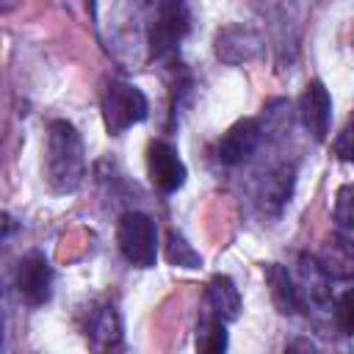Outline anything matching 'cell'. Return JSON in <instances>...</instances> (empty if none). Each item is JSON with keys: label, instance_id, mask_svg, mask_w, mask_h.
<instances>
[{"label": "cell", "instance_id": "1", "mask_svg": "<svg viewBox=\"0 0 354 354\" xmlns=\"http://www.w3.org/2000/svg\"><path fill=\"white\" fill-rule=\"evenodd\" d=\"M44 177L55 194H72L80 188L86 177V152L80 133L72 122L55 119L47 127V155H44Z\"/></svg>", "mask_w": 354, "mask_h": 354}, {"label": "cell", "instance_id": "2", "mask_svg": "<svg viewBox=\"0 0 354 354\" xmlns=\"http://www.w3.org/2000/svg\"><path fill=\"white\" fill-rule=\"evenodd\" d=\"M116 243H119V252L122 257L136 266V268H149L155 266V257H158V230H155V221L144 213H124L119 218V227H116Z\"/></svg>", "mask_w": 354, "mask_h": 354}, {"label": "cell", "instance_id": "3", "mask_svg": "<svg viewBox=\"0 0 354 354\" xmlns=\"http://www.w3.org/2000/svg\"><path fill=\"white\" fill-rule=\"evenodd\" d=\"M147 119V97L141 94V88L113 80L105 86L102 91V122L105 130L111 136L124 133L127 127L138 124Z\"/></svg>", "mask_w": 354, "mask_h": 354}, {"label": "cell", "instance_id": "4", "mask_svg": "<svg viewBox=\"0 0 354 354\" xmlns=\"http://www.w3.org/2000/svg\"><path fill=\"white\" fill-rule=\"evenodd\" d=\"M188 8L183 0H163L158 19L149 30V53L152 58H169L180 47L188 33Z\"/></svg>", "mask_w": 354, "mask_h": 354}, {"label": "cell", "instance_id": "5", "mask_svg": "<svg viewBox=\"0 0 354 354\" xmlns=\"http://www.w3.org/2000/svg\"><path fill=\"white\" fill-rule=\"evenodd\" d=\"M14 285H17L19 299L30 307H39V304L50 301V296H53V268H50L47 257L39 254V252L25 254L17 263Z\"/></svg>", "mask_w": 354, "mask_h": 354}, {"label": "cell", "instance_id": "6", "mask_svg": "<svg viewBox=\"0 0 354 354\" xmlns=\"http://www.w3.org/2000/svg\"><path fill=\"white\" fill-rule=\"evenodd\" d=\"M147 171L152 185L160 188L163 194H171L185 183V163L180 160L177 149L169 141H152L147 147Z\"/></svg>", "mask_w": 354, "mask_h": 354}, {"label": "cell", "instance_id": "7", "mask_svg": "<svg viewBox=\"0 0 354 354\" xmlns=\"http://www.w3.org/2000/svg\"><path fill=\"white\" fill-rule=\"evenodd\" d=\"M260 138H263V130H260L257 119H241L216 141V149H213L216 160L224 166H238L252 158Z\"/></svg>", "mask_w": 354, "mask_h": 354}, {"label": "cell", "instance_id": "8", "mask_svg": "<svg viewBox=\"0 0 354 354\" xmlns=\"http://www.w3.org/2000/svg\"><path fill=\"white\" fill-rule=\"evenodd\" d=\"M321 266L335 279H354V224H335L332 235L324 241Z\"/></svg>", "mask_w": 354, "mask_h": 354}, {"label": "cell", "instance_id": "9", "mask_svg": "<svg viewBox=\"0 0 354 354\" xmlns=\"http://www.w3.org/2000/svg\"><path fill=\"white\" fill-rule=\"evenodd\" d=\"M299 113H301L307 133L315 141H324L329 133V122H332V97L321 80L307 83V88L299 100Z\"/></svg>", "mask_w": 354, "mask_h": 354}, {"label": "cell", "instance_id": "10", "mask_svg": "<svg viewBox=\"0 0 354 354\" xmlns=\"http://www.w3.org/2000/svg\"><path fill=\"white\" fill-rule=\"evenodd\" d=\"M260 36L243 25H227L216 33V55L224 64H243L260 53Z\"/></svg>", "mask_w": 354, "mask_h": 354}, {"label": "cell", "instance_id": "11", "mask_svg": "<svg viewBox=\"0 0 354 354\" xmlns=\"http://www.w3.org/2000/svg\"><path fill=\"white\" fill-rule=\"evenodd\" d=\"M263 274H266V285H268L271 301H274V307H277L282 315H296V313L304 310L301 288H299V282L288 274L285 266L268 263V266H263Z\"/></svg>", "mask_w": 354, "mask_h": 354}, {"label": "cell", "instance_id": "12", "mask_svg": "<svg viewBox=\"0 0 354 354\" xmlns=\"http://www.w3.org/2000/svg\"><path fill=\"white\" fill-rule=\"evenodd\" d=\"M299 288L304 296V304L313 301L318 307H329L332 304V277L326 274V268L321 266V260L310 257V254H299Z\"/></svg>", "mask_w": 354, "mask_h": 354}, {"label": "cell", "instance_id": "13", "mask_svg": "<svg viewBox=\"0 0 354 354\" xmlns=\"http://www.w3.org/2000/svg\"><path fill=\"white\" fill-rule=\"evenodd\" d=\"M207 307L213 315H218L221 321H235L241 315V293L235 288V282L227 274H216L207 282Z\"/></svg>", "mask_w": 354, "mask_h": 354}, {"label": "cell", "instance_id": "14", "mask_svg": "<svg viewBox=\"0 0 354 354\" xmlns=\"http://www.w3.org/2000/svg\"><path fill=\"white\" fill-rule=\"evenodd\" d=\"M290 191H293V166H279L277 171H271L263 185H260V205L266 213H279L285 207V202L290 199Z\"/></svg>", "mask_w": 354, "mask_h": 354}, {"label": "cell", "instance_id": "15", "mask_svg": "<svg viewBox=\"0 0 354 354\" xmlns=\"http://www.w3.org/2000/svg\"><path fill=\"white\" fill-rule=\"evenodd\" d=\"M88 337L97 348H111L119 343L122 337V324H119V315L113 310V304H100L91 310V318H88Z\"/></svg>", "mask_w": 354, "mask_h": 354}, {"label": "cell", "instance_id": "16", "mask_svg": "<svg viewBox=\"0 0 354 354\" xmlns=\"http://www.w3.org/2000/svg\"><path fill=\"white\" fill-rule=\"evenodd\" d=\"M227 321H221L218 315H205L199 321V329H196V348L199 351H207V354H216V351H224L227 348V329H224Z\"/></svg>", "mask_w": 354, "mask_h": 354}, {"label": "cell", "instance_id": "17", "mask_svg": "<svg viewBox=\"0 0 354 354\" xmlns=\"http://www.w3.org/2000/svg\"><path fill=\"white\" fill-rule=\"evenodd\" d=\"M166 260L171 266H180V268H199L202 266L199 252L177 230H169V235H166Z\"/></svg>", "mask_w": 354, "mask_h": 354}, {"label": "cell", "instance_id": "18", "mask_svg": "<svg viewBox=\"0 0 354 354\" xmlns=\"http://www.w3.org/2000/svg\"><path fill=\"white\" fill-rule=\"evenodd\" d=\"M335 224H354V183H346L335 194Z\"/></svg>", "mask_w": 354, "mask_h": 354}, {"label": "cell", "instance_id": "19", "mask_svg": "<svg viewBox=\"0 0 354 354\" xmlns=\"http://www.w3.org/2000/svg\"><path fill=\"white\" fill-rule=\"evenodd\" d=\"M335 321L340 332L354 335V288H348L337 301H335Z\"/></svg>", "mask_w": 354, "mask_h": 354}, {"label": "cell", "instance_id": "20", "mask_svg": "<svg viewBox=\"0 0 354 354\" xmlns=\"http://www.w3.org/2000/svg\"><path fill=\"white\" fill-rule=\"evenodd\" d=\"M335 155L340 160H346V163H354V116L348 119V124L335 138Z\"/></svg>", "mask_w": 354, "mask_h": 354}]
</instances>
